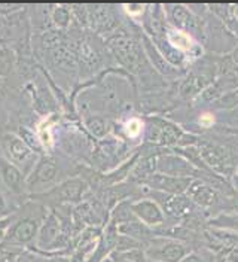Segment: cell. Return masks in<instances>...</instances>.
Returning a JSON list of instances; mask_svg holds the SVG:
<instances>
[{
	"mask_svg": "<svg viewBox=\"0 0 238 262\" xmlns=\"http://www.w3.org/2000/svg\"><path fill=\"white\" fill-rule=\"evenodd\" d=\"M170 40L175 43L177 48L186 49L190 47L189 37H188L186 34H183V33H179V32L171 33V37H170Z\"/></svg>",
	"mask_w": 238,
	"mask_h": 262,
	"instance_id": "1",
	"label": "cell"
},
{
	"mask_svg": "<svg viewBox=\"0 0 238 262\" xmlns=\"http://www.w3.org/2000/svg\"><path fill=\"white\" fill-rule=\"evenodd\" d=\"M140 128H142V124L137 119L129 121V124L127 125V131L129 133V136H137L140 133Z\"/></svg>",
	"mask_w": 238,
	"mask_h": 262,
	"instance_id": "2",
	"label": "cell"
},
{
	"mask_svg": "<svg viewBox=\"0 0 238 262\" xmlns=\"http://www.w3.org/2000/svg\"><path fill=\"white\" fill-rule=\"evenodd\" d=\"M211 122H213V116L211 115H204V116H201V124L203 125H211Z\"/></svg>",
	"mask_w": 238,
	"mask_h": 262,
	"instance_id": "3",
	"label": "cell"
}]
</instances>
